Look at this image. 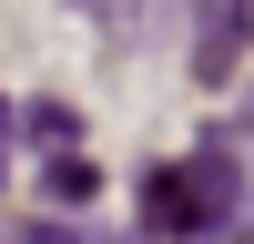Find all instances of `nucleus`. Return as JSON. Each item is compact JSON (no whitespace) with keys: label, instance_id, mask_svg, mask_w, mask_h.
<instances>
[{"label":"nucleus","instance_id":"nucleus-1","mask_svg":"<svg viewBox=\"0 0 254 244\" xmlns=\"http://www.w3.org/2000/svg\"><path fill=\"white\" fill-rule=\"evenodd\" d=\"M234 193H244L234 153H183V163H153V173H142V224H153V244H193V234H224Z\"/></svg>","mask_w":254,"mask_h":244},{"label":"nucleus","instance_id":"nucleus-2","mask_svg":"<svg viewBox=\"0 0 254 244\" xmlns=\"http://www.w3.org/2000/svg\"><path fill=\"white\" fill-rule=\"evenodd\" d=\"M244 41H254V10H244V0H203V20H193V81L224 92V71L244 61Z\"/></svg>","mask_w":254,"mask_h":244},{"label":"nucleus","instance_id":"nucleus-3","mask_svg":"<svg viewBox=\"0 0 254 244\" xmlns=\"http://www.w3.org/2000/svg\"><path fill=\"white\" fill-rule=\"evenodd\" d=\"M92 183H102V173L71 153V142H61V153L41 163V203H51V214H81V203H92Z\"/></svg>","mask_w":254,"mask_h":244},{"label":"nucleus","instance_id":"nucleus-4","mask_svg":"<svg viewBox=\"0 0 254 244\" xmlns=\"http://www.w3.org/2000/svg\"><path fill=\"white\" fill-rule=\"evenodd\" d=\"M20 122H31V142H51V153H61V142H81V122H71V102H31Z\"/></svg>","mask_w":254,"mask_h":244},{"label":"nucleus","instance_id":"nucleus-5","mask_svg":"<svg viewBox=\"0 0 254 244\" xmlns=\"http://www.w3.org/2000/svg\"><path fill=\"white\" fill-rule=\"evenodd\" d=\"M10 244H92V234H81V224L61 214V224H31V234H10Z\"/></svg>","mask_w":254,"mask_h":244},{"label":"nucleus","instance_id":"nucleus-6","mask_svg":"<svg viewBox=\"0 0 254 244\" xmlns=\"http://www.w3.org/2000/svg\"><path fill=\"white\" fill-rule=\"evenodd\" d=\"M0 153H10V102H0Z\"/></svg>","mask_w":254,"mask_h":244}]
</instances>
